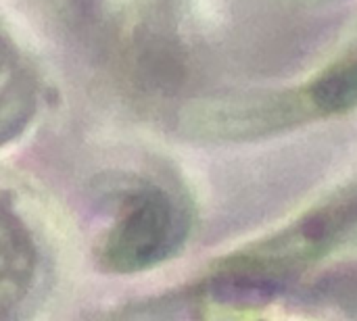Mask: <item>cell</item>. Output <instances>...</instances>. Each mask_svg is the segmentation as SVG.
<instances>
[{
	"label": "cell",
	"instance_id": "cell-2",
	"mask_svg": "<svg viewBox=\"0 0 357 321\" xmlns=\"http://www.w3.org/2000/svg\"><path fill=\"white\" fill-rule=\"evenodd\" d=\"M312 102L324 113L357 107V58L326 71L312 86Z\"/></svg>",
	"mask_w": 357,
	"mask_h": 321
},
{
	"label": "cell",
	"instance_id": "cell-1",
	"mask_svg": "<svg viewBox=\"0 0 357 321\" xmlns=\"http://www.w3.org/2000/svg\"><path fill=\"white\" fill-rule=\"evenodd\" d=\"M180 236V217L174 205L159 192L142 194V201L123 217L111 255L130 265L151 263L165 255Z\"/></svg>",
	"mask_w": 357,
	"mask_h": 321
}]
</instances>
